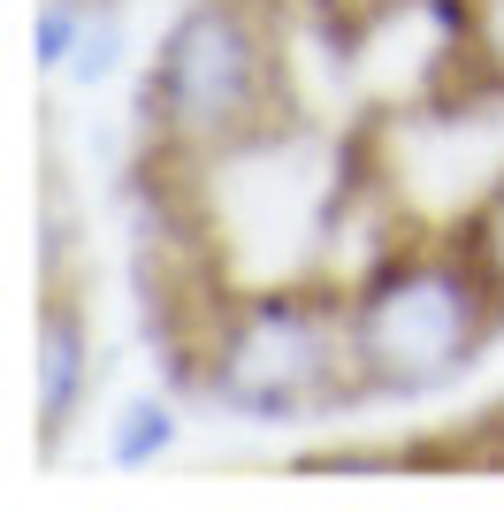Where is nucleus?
Masks as SVG:
<instances>
[{
  "instance_id": "obj_3",
  "label": "nucleus",
  "mask_w": 504,
  "mask_h": 512,
  "mask_svg": "<svg viewBox=\"0 0 504 512\" xmlns=\"http://www.w3.org/2000/svg\"><path fill=\"white\" fill-rule=\"evenodd\" d=\"M184 383L222 413L260 428L314 421L359 406L352 337H344V276L298 268L268 283H222L184 329Z\"/></svg>"
},
{
  "instance_id": "obj_4",
  "label": "nucleus",
  "mask_w": 504,
  "mask_h": 512,
  "mask_svg": "<svg viewBox=\"0 0 504 512\" xmlns=\"http://www.w3.org/2000/svg\"><path fill=\"white\" fill-rule=\"evenodd\" d=\"M100 383V344H92V314L69 283H46L39 306V444L62 451L77 436L84 406Z\"/></svg>"
},
{
  "instance_id": "obj_1",
  "label": "nucleus",
  "mask_w": 504,
  "mask_h": 512,
  "mask_svg": "<svg viewBox=\"0 0 504 512\" xmlns=\"http://www.w3.org/2000/svg\"><path fill=\"white\" fill-rule=\"evenodd\" d=\"M359 406H413L459 390L504 337V283L451 222H405L359 276H344Z\"/></svg>"
},
{
  "instance_id": "obj_6",
  "label": "nucleus",
  "mask_w": 504,
  "mask_h": 512,
  "mask_svg": "<svg viewBox=\"0 0 504 512\" xmlns=\"http://www.w3.org/2000/svg\"><path fill=\"white\" fill-rule=\"evenodd\" d=\"M451 107H497L504 115V0H466V77Z\"/></svg>"
},
{
  "instance_id": "obj_5",
  "label": "nucleus",
  "mask_w": 504,
  "mask_h": 512,
  "mask_svg": "<svg viewBox=\"0 0 504 512\" xmlns=\"http://www.w3.org/2000/svg\"><path fill=\"white\" fill-rule=\"evenodd\" d=\"M176 436H184V413H176V398L168 390H130L123 406H115V428H107V459L115 467H161L168 451H176Z\"/></svg>"
},
{
  "instance_id": "obj_9",
  "label": "nucleus",
  "mask_w": 504,
  "mask_h": 512,
  "mask_svg": "<svg viewBox=\"0 0 504 512\" xmlns=\"http://www.w3.org/2000/svg\"><path fill=\"white\" fill-rule=\"evenodd\" d=\"M291 8L314 23V31H329V39H352V31H367L375 16H390L398 0H291Z\"/></svg>"
},
{
  "instance_id": "obj_8",
  "label": "nucleus",
  "mask_w": 504,
  "mask_h": 512,
  "mask_svg": "<svg viewBox=\"0 0 504 512\" xmlns=\"http://www.w3.org/2000/svg\"><path fill=\"white\" fill-rule=\"evenodd\" d=\"M443 222H451V230H459L466 245H474V260H482L489 276L504 283V161L482 176V192L466 199L459 214H443Z\"/></svg>"
},
{
  "instance_id": "obj_7",
  "label": "nucleus",
  "mask_w": 504,
  "mask_h": 512,
  "mask_svg": "<svg viewBox=\"0 0 504 512\" xmlns=\"http://www.w3.org/2000/svg\"><path fill=\"white\" fill-rule=\"evenodd\" d=\"M107 0H39V23H31V62L46 69V77H69L84 54V39H92V16H100Z\"/></svg>"
},
{
  "instance_id": "obj_10",
  "label": "nucleus",
  "mask_w": 504,
  "mask_h": 512,
  "mask_svg": "<svg viewBox=\"0 0 504 512\" xmlns=\"http://www.w3.org/2000/svg\"><path fill=\"white\" fill-rule=\"evenodd\" d=\"M115 62H123V8L107 0L100 16H92V39H84V54H77V69H69V77H77V85H100Z\"/></svg>"
},
{
  "instance_id": "obj_2",
  "label": "nucleus",
  "mask_w": 504,
  "mask_h": 512,
  "mask_svg": "<svg viewBox=\"0 0 504 512\" xmlns=\"http://www.w3.org/2000/svg\"><path fill=\"white\" fill-rule=\"evenodd\" d=\"M291 0H184L138 85V138L176 169H214L291 138Z\"/></svg>"
}]
</instances>
